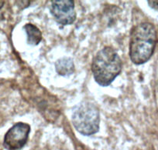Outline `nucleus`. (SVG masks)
<instances>
[{"label":"nucleus","instance_id":"obj_6","mask_svg":"<svg viewBox=\"0 0 158 150\" xmlns=\"http://www.w3.org/2000/svg\"><path fill=\"white\" fill-rule=\"evenodd\" d=\"M55 69L57 73L63 76L70 75L74 72V64L71 58L64 57L57 60L55 63Z\"/></svg>","mask_w":158,"mask_h":150},{"label":"nucleus","instance_id":"obj_5","mask_svg":"<svg viewBox=\"0 0 158 150\" xmlns=\"http://www.w3.org/2000/svg\"><path fill=\"white\" fill-rule=\"evenodd\" d=\"M51 13L56 22L60 25H70L76 19L74 2L71 0L52 1Z\"/></svg>","mask_w":158,"mask_h":150},{"label":"nucleus","instance_id":"obj_7","mask_svg":"<svg viewBox=\"0 0 158 150\" xmlns=\"http://www.w3.org/2000/svg\"><path fill=\"white\" fill-rule=\"evenodd\" d=\"M24 29L27 34V42L32 45H36L40 42L42 39V33L36 25L31 23L25 25Z\"/></svg>","mask_w":158,"mask_h":150},{"label":"nucleus","instance_id":"obj_3","mask_svg":"<svg viewBox=\"0 0 158 150\" xmlns=\"http://www.w3.org/2000/svg\"><path fill=\"white\" fill-rule=\"evenodd\" d=\"M72 123L75 129L84 136H91L99 129L100 116L96 106L89 102H84L74 108Z\"/></svg>","mask_w":158,"mask_h":150},{"label":"nucleus","instance_id":"obj_2","mask_svg":"<svg viewBox=\"0 0 158 150\" xmlns=\"http://www.w3.org/2000/svg\"><path fill=\"white\" fill-rule=\"evenodd\" d=\"M122 61L111 47H105L93 59L92 70L95 82L101 86H108L120 74Z\"/></svg>","mask_w":158,"mask_h":150},{"label":"nucleus","instance_id":"obj_1","mask_svg":"<svg viewBox=\"0 0 158 150\" xmlns=\"http://www.w3.org/2000/svg\"><path fill=\"white\" fill-rule=\"evenodd\" d=\"M156 33L154 26L143 22L133 27L130 34V56L134 64L141 65L148 61L154 51Z\"/></svg>","mask_w":158,"mask_h":150},{"label":"nucleus","instance_id":"obj_8","mask_svg":"<svg viewBox=\"0 0 158 150\" xmlns=\"http://www.w3.org/2000/svg\"><path fill=\"white\" fill-rule=\"evenodd\" d=\"M148 3L152 8L158 9V1H148Z\"/></svg>","mask_w":158,"mask_h":150},{"label":"nucleus","instance_id":"obj_4","mask_svg":"<svg viewBox=\"0 0 158 150\" xmlns=\"http://www.w3.org/2000/svg\"><path fill=\"white\" fill-rule=\"evenodd\" d=\"M30 132V125L18 122L10 129L4 138L3 145L8 150H19L26 145Z\"/></svg>","mask_w":158,"mask_h":150}]
</instances>
